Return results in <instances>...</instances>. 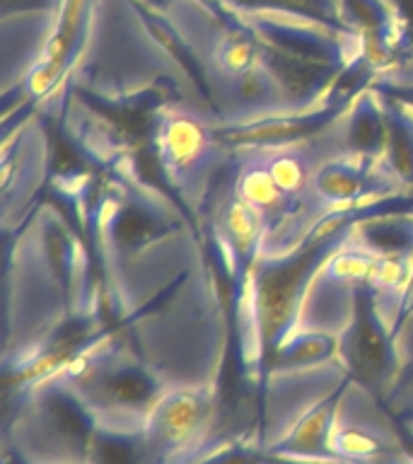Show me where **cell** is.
Segmentation results:
<instances>
[{"instance_id": "6da1fadb", "label": "cell", "mask_w": 413, "mask_h": 464, "mask_svg": "<svg viewBox=\"0 0 413 464\" xmlns=\"http://www.w3.org/2000/svg\"><path fill=\"white\" fill-rule=\"evenodd\" d=\"M97 416L63 375L46 377L17 394L7 423L10 440L32 464L87 462Z\"/></svg>"}, {"instance_id": "7c38bea8", "label": "cell", "mask_w": 413, "mask_h": 464, "mask_svg": "<svg viewBox=\"0 0 413 464\" xmlns=\"http://www.w3.org/2000/svg\"><path fill=\"white\" fill-rule=\"evenodd\" d=\"M343 143L348 155L382 160L387 148V116L382 94L372 85L355 97L343 116Z\"/></svg>"}, {"instance_id": "9c48e42d", "label": "cell", "mask_w": 413, "mask_h": 464, "mask_svg": "<svg viewBox=\"0 0 413 464\" xmlns=\"http://www.w3.org/2000/svg\"><path fill=\"white\" fill-rule=\"evenodd\" d=\"M341 20L353 29L362 44V56L377 72L387 71L406 56L397 14L389 0H336Z\"/></svg>"}, {"instance_id": "3957f363", "label": "cell", "mask_w": 413, "mask_h": 464, "mask_svg": "<svg viewBox=\"0 0 413 464\" xmlns=\"http://www.w3.org/2000/svg\"><path fill=\"white\" fill-rule=\"evenodd\" d=\"M339 362L355 384L387 404L404 362L397 329L379 307L372 278L355 283L351 317L339 332Z\"/></svg>"}, {"instance_id": "52a82bcc", "label": "cell", "mask_w": 413, "mask_h": 464, "mask_svg": "<svg viewBox=\"0 0 413 464\" xmlns=\"http://www.w3.org/2000/svg\"><path fill=\"white\" fill-rule=\"evenodd\" d=\"M152 145L167 177L187 198L191 196V188L201 191L208 187V172L217 167V150L223 148L213 136V126L169 107L159 111Z\"/></svg>"}, {"instance_id": "ffe728a7", "label": "cell", "mask_w": 413, "mask_h": 464, "mask_svg": "<svg viewBox=\"0 0 413 464\" xmlns=\"http://www.w3.org/2000/svg\"><path fill=\"white\" fill-rule=\"evenodd\" d=\"M194 3L201 7L203 13L208 14L210 20H216L223 27V32H235V29H242L246 24L245 17L235 13V10H230L223 0H194Z\"/></svg>"}, {"instance_id": "d6986e66", "label": "cell", "mask_w": 413, "mask_h": 464, "mask_svg": "<svg viewBox=\"0 0 413 464\" xmlns=\"http://www.w3.org/2000/svg\"><path fill=\"white\" fill-rule=\"evenodd\" d=\"M223 3L239 14H288V17H300V20L317 22V24H324V27L353 34V32H348V29L333 24V22L326 20L324 14H319L317 10H312L310 5H303V3H297V0H223Z\"/></svg>"}, {"instance_id": "ba28073f", "label": "cell", "mask_w": 413, "mask_h": 464, "mask_svg": "<svg viewBox=\"0 0 413 464\" xmlns=\"http://www.w3.org/2000/svg\"><path fill=\"white\" fill-rule=\"evenodd\" d=\"M312 191L326 208H358L387 196L406 191L382 160L339 155L319 165L312 177Z\"/></svg>"}, {"instance_id": "2e32d148", "label": "cell", "mask_w": 413, "mask_h": 464, "mask_svg": "<svg viewBox=\"0 0 413 464\" xmlns=\"http://www.w3.org/2000/svg\"><path fill=\"white\" fill-rule=\"evenodd\" d=\"M382 102L387 116V148L382 162L401 187L413 191V109L387 94H382Z\"/></svg>"}, {"instance_id": "d4e9b609", "label": "cell", "mask_w": 413, "mask_h": 464, "mask_svg": "<svg viewBox=\"0 0 413 464\" xmlns=\"http://www.w3.org/2000/svg\"><path fill=\"white\" fill-rule=\"evenodd\" d=\"M266 464H281V462H266Z\"/></svg>"}, {"instance_id": "8fae6325", "label": "cell", "mask_w": 413, "mask_h": 464, "mask_svg": "<svg viewBox=\"0 0 413 464\" xmlns=\"http://www.w3.org/2000/svg\"><path fill=\"white\" fill-rule=\"evenodd\" d=\"M348 245L375 259H413V213L382 210L353 225Z\"/></svg>"}, {"instance_id": "30bf717a", "label": "cell", "mask_w": 413, "mask_h": 464, "mask_svg": "<svg viewBox=\"0 0 413 464\" xmlns=\"http://www.w3.org/2000/svg\"><path fill=\"white\" fill-rule=\"evenodd\" d=\"M126 5L130 7V13L136 14V20L145 29V34L150 36V42L159 46L167 58H172L177 68L181 71V75L194 85L198 97L216 109V94H213V87H210L206 65H203V61L194 51V46L169 22V17L165 13H159V10H152V7L138 3V0H126Z\"/></svg>"}, {"instance_id": "9a60e30c", "label": "cell", "mask_w": 413, "mask_h": 464, "mask_svg": "<svg viewBox=\"0 0 413 464\" xmlns=\"http://www.w3.org/2000/svg\"><path fill=\"white\" fill-rule=\"evenodd\" d=\"M87 464H155L145 426L97 420Z\"/></svg>"}, {"instance_id": "cb8c5ba5", "label": "cell", "mask_w": 413, "mask_h": 464, "mask_svg": "<svg viewBox=\"0 0 413 464\" xmlns=\"http://www.w3.org/2000/svg\"><path fill=\"white\" fill-rule=\"evenodd\" d=\"M138 3H143V5L152 7V10H159V13H165L172 5V0H138Z\"/></svg>"}, {"instance_id": "603a6c76", "label": "cell", "mask_w": 413, "mask_h": 464, "mask_svg": "<svg viewBox=\"0 0 413 464\" xmlns=\"http://www.w3.org/2000/svg\"><path fill=\"white\" fill-rule=\"evenodd\" d=\"M297 3H303V5H310L312 10H317L319 14H324L329 22H333V24H339V27L348 29V32H353V29L348 27L346 22L341 20L339 7H336V0H297ZM353 34H355V32H353Z\"/></svg>"}, {"instance_id": "e0dca14e", "label": "cell", "mask_w": 413, "mask_h": 464, "mask_svg": "<svg viewBox=\"0 0 413 464\" xmlns=\"http://www.w3.org/2000/svg\"><path fill=\"white\" fill-rule=\"evenodd\" d=\"M216 63L232 80L261 65V44L249 24L235 32H225L223 42L216 49Z\"/></svg>"}, {"instance_id": "277c9868", "label": "cell", "mask_w": 413, "mask_h": 464, "mask_svg": "<svg viewBox=\"0 0 413 464\" xmlns=\"http://www.w3.org/2000/svg\"><path fill=\"white\" fill-rule=\"evenodd\" d=\"M213 384H167L145 419L155 464H194L216 450Z\"/></svg>"}, {"instance_id": "ac0fdd59", "label": "cell", "mask_w": 413, "mask_h": 464, "mask_svg": "<svg viewBox=\"0 0 413 464\" xmlns=\"http://www.w3.org/2000/svg\"><path fill=\"white\" fill-rule=\"evenodd\" d=\"M264 160H266L268 172H271V177L275 179V184H278L290 198L300 201L304 191L312 187V177H314V172L310 174L307 162H304L303 155L295 150V145H293V148H275V150H271V158Z\"/></svg>"}, {"instance_id": "7402d4cb", "label": "cell", "mask_w": 413, "mask_h": 464, "mask_svg": "<svg viewBox=\"0 0 413 464\" xmlns=\"http://www.w3.org/2000/svg\"><path fill=\"white\" fill-rule=\"evenodd\" d=\"M406 53H413V0H389Z\"/></svg>"}, {"instance_id": "5b68a950", "label": "cell", "mask_w": 413, "mask_h": 464, "mask_svg": "<svg viewBox=\"0 0 413 464\" xmlns=\"http://www.w3.org/2000/svg\"><path fill=\"white\" fill-rule=\"evenodd\" d=\"M331 448L348 464H399L411 457L397 416L353 380L341 394Z\"/></svg>"}, {"instance_id": "5bb4252c", "label": "cell", "mask_w": 413, "mask_h": 464, "mask_svg": "<svg viewBox=\"0 0 413 464\" xmlns=\"http://www.w3.org/2000/svg\"><path fill=\"white\" fill-rule=\"evenodd\" d=\"M339 361V334L324 329L297 326L278 343L266 368L271 372H295V370H312ZM266 382V380H264Z\"/></svg>"}, {"instance_id": "8992f818", "label": "cell", "mask_w": 413, "mask_h": 464, "mask_svg": "<svg viewBox=\"0 0 413 464\" xmlns=\"http://www.w3.org/2000/svg\"><path fill=\"white\" fill-rule=\"evenodd\" d=\"M94 10H97V0H61L56 20L46 36L43 49L39 51V58L17 85V92L24 94L17 114L43 104L68 78V72L78 63V58L87 46Z\"/></svg>"}, {"instance_id": "44dd1931", "label": "cell", "mask_w": 413, "mask_h": 464, "mask_svg": "<svg viewBox=\"0 0 413 464\" xmlns=\"http://www.w3.org/2000/svg\"><path fill=\"white\" fill-rule=\"evenodd\" d=\"M61 0H0V14L3 20H10L14 14H46L58 10Z\"/></svg>"}, {"instance_id": "484cf974", "label": "cell", "mask_w": 413, "mask_h": 464, "mask_svg": "<svg viewBox=\"0 0 413 464\" xmlns=\"http://www.w3.org/2000/svg\"><path fill=\"white\" fill-rule=\"evenodd\" d=\"M75 464H87V462H75Z\"/></svg>"}, {"instance_id": "7a4b0ae2", "label": "cell", "mask_w": 413, "mask_h": 464, "mask_svg": "<svg viewBox=\"0 0 413 464\" xmlns=\"http://www.w3.org/2000/svg\"><path fill=\"white\" fill-rule=\"evenodd\" d=\"M61 375L85 399L97 420L126 426H145L148 413L167 390L158 370L129 348L116 346V336L92 348Z\"/></svg>"}, {"instance_id": "4fadbf2b", "label": "cell", "mask_w": 413, "mask_h": 464, "mask_svg": "<svg viewBox=\"0 0 413 464\" xmlns=\"http://www.w3.org/2000/svg\"><path fill=\"white\" fill-rule=\"evenodd\" d=\"M232 191L246 201L252 208H256L261 216L266 218L268 232L275 230L283 220H288L290 216H295L297 201L290 198L283 191L275 179L271 177L266 167V160H246L242 165H237L235 172V181H232Z\"/></svg>"}]
</instances>
